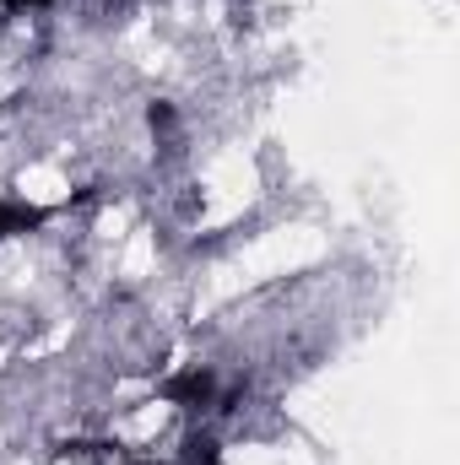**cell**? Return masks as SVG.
I'll return each mask as SVG.
<instances>
[{
    "label": "cell",
    "mask_w": 460,
    "mask_h": 465,
    "mask_svg": "<svg viewBox=\"0 0 460 465\" xmlns=\"http://www.w3.org/2000/svg\"><path fill=\"white\" fill-rule=\"evenodd\" d=\"M38 223H44V212H38V206H27V201H0V243H5V238L33 232Z\"/></svg>",
    "instance_id": "cell-1"
}]
</instances>
